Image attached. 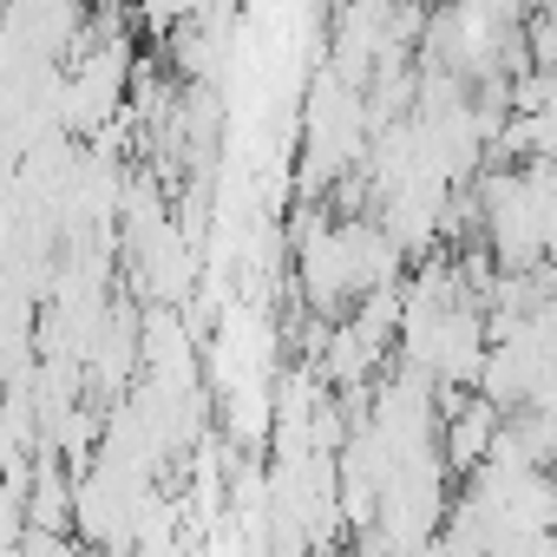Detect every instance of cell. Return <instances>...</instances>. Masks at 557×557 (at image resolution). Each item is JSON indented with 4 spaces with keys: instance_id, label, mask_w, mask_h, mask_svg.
<instances>
[{
    "instance_id": "cell-1",
    "label": "cell",
    "mask_w": 557,
    "mask_h": 557,
    "mask_svg": "<svg viewBox=\"0 0 557 557\" xmlns=\"http://www.w3.org/2000/svg\"><path fill=\"white\" fill-rule=\"evenodd\" d=\"M498 433H505V413L492 400H479V394H440V459H446V479L453 472L472 479L492 459Z\"/></svg>"
}]
</instances>
